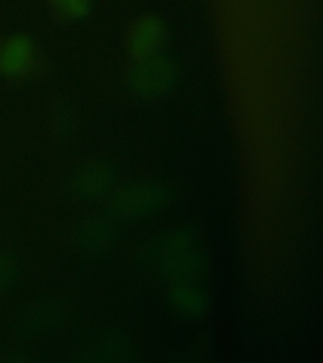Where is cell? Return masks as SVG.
<instances>
[{
	"instance_id": "11",
	"label": "cell",
	"mask_w": 323,
	"mask_h": 363,
	"mask_svg": "<svg viewBox=\"0 0 323 363\" xmlns=\"http://www.w3.org/2000/svg\"><path fill=\"white\" fill-rule=\"evenodd\" d=\"M95 359H104V362H119V359H130L135 357V346L130 345L129 339L113 335L102 339L95 348L93 354Z\"/></svg>"
},
{
	"instance_id": "4",
	"label": "cell",
	"mask_w": 323,
	"mask_h": 363,
	"mask_svg": "<svg viewBox=\"0 0 323 363\" xmlns=\"http://www.w3.org/2000/svg\"><path fill=\"white\" fill-rule=\"evenodd\" d=\"M178 78L174 61L163 53L135 59L132 67L127 70V89L140 101H159L172 91Z\"/></svg>"
},
{
	"instance_id": "5",
	"label": "cell",
	"mask_w": 323,
	"mask_h": 363,
	"mask_svg": "<svg viewBox=\"0 0 323 363\" xmlns=\"http://www.w3.org/2000/svg\"><path fill=\"white\" fill-rule=\"evenodd\" d=\"M68 242L79 255L98 257L118 242V227L110 216H85L72 223Z\"/></svg>"
},
{
	"instance_id": "6",
	"label": "cell",
	"mask_w": 323,
	"mask_h": 363,
	"mask_svg": "<svg viewBox=\"0 0 323 363\" xmlns=\"http://www.w3.org/2000/svg\"><path fill=\"white\" fill-rule=\"evenodd\" d=\"M164 42V27L159 17L146 16L132 23L127 34V48L135 59L155 55Z\"/></svg>"
},
{
	"instance_id": "9",
	"label": "cell",
	"mask_w": 323,
	"mask_h": 363,
	"mask_svg": "<svg viewBox=\"0 0 323 363\" xmlns=\"http://www.w3.org/2000/svg\"><path fill=\"white\" fill-rule=\"evenodd\" d=\"M23 277V257L16 248L0 244V299L10 295Z\"/></svg>"
},
{
	"instance_id": "7",
	"label": "cell",
	"mask_w": 323,
	"mask_h": 363,
	"mask_svg": "<svg viewBox=\"0 0 323 363\" xmlns=\"http://www.w3.org/2000/svg\"><path fill=\"white\" fill-rule=\"evenodd\" d=\"M61 316V308L53 301H34L19 316V328L25 335H40L51 329Z\"/></svg>"
},
{
	"instance_id": "2",
	"label": "cell",
	"mask_w": 323,
	"mask_h": 363,
	"mask_svg": "<svg viewBox=\"0 0 323 363\" xmlns=\"http://www.w3.org/2000/svg\"><path fill=\"white\" fill-rule=\"evenodd\" d=\"M153 267L170 284L195 282L204 269V261L197 250L191 233L178 229L155 240L149 252Z\"/></svg>"
},
{
	"instance_id": "3",
	"label": "cell",
	"mask_w": 323,
	"mask_h": 363,
	"mask_svg": "<svg viewBox=\"0 0 323 363\" xmlns=\"http://www.w3.org/2000/svg\"><path fill=\"white\" fill-rule=\"evenodd\" d=\"M118 186V167L104 155L85 157L68 170L62 193L76 206H93L106 201Z\"/></svg>"
},
{
	"instance_id": "1",
	"label": "cell",
	"mask_w": 323,
	"mask_h": 363,
	"mask_svg": "<svg viewBox=\"0 0 323 363\" xmlns=\"http://www.w3.org/2000/svg\"><path fill=\"white\" fill-rule=\"evenodd\" d=\"M172 203V189L159 178H135L113 187L106 199L113 221H140L161 214Z\"/></svg>"
},
{
	"instance_id": "12",
	"label": "cell",
	"mask_w": 323,
	"mask_h": 363,
	"mask_svg": "<svg viewBox=\"0 0 323 363\" xmlns=\"http://www.w3.org/2000/svg\"><path fill=\"white\" fill-rule=\"evenodd\" d=\"M51 10L67 21H79L91 11V0H47Z\"/></svg>"
},
{
	"instance_id": "8",
	"label": "cell",
	"mask_w": 323,
	"mask_h": 363,
	"mask_svg": "<svg viewBox=\"0 0 323 363\" xmlns=\"http://www.w3.org/2000/svg\"><path fill=\"white\" fill-rule=\"evenodd\" d=\"M34 59L33 44L27 38H10L0 45V68L4 74L21 76L30 68Z\"/></svg>"
},
{
	"instance_id": "10",
	"label": "cell",
	"mask_w": 323,
	"mask_h": 363,
	"mask_svg": "<svg viewBox=\"0 0 323 363\" xmlns=\"http://www.w3.org/2000/svg\"><path fill=\"white\" fill-rule=\"evenodd\" d=\"M170 301L176 308H180L186 314H198L204 311L206 299L195 286V282L170 284Z\"/></svg>"
}]
</instances>
